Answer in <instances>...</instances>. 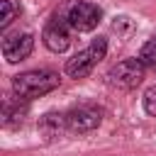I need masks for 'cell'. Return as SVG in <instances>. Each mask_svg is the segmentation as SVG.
<instances>
[{
  "instance_id": "cell-11",
  "label": "cell",
  "mask_w": 156,
  "mask_h": 156,
  "mask_svg": "<svg viewBox=\"0 0 156 156\" xmlns=\"http://www.w3.org/2000/svg\"><path fill=\"white\" fill-rule=\"evenodd\" d=\"M144 110H146V115L156 117V83L151 88H146V93H144Z\"/></svg>"
},
{
  "instance_id": "cell-9",
  "label": "cell",
  "mask_w": 156,
  "mask_h": 156,
  "mask_svg": "<svg viewBox=\"0 0 156 156\" xmlns=\"http://www.w3.org/2000/svg\"><path fill=\"white\" fill-rule=\"evenodd\" d=\"M139 61H141L146 68H154V71H156V37H151V39L141 46V51H139Z\"/></svg>"
},
{
  "instance_id": "cell-4",
  "label": "cell",
  "mask_w": 156,
  "mask_h": 156,
  "mask_svg": "<svg viewBox=\"0 0 156 156\" xmlns=\"http://www.w3.org/2000/svg\"><path fill=\"white\" fill-rule=\"evenodd\" d=\"M66 20H68V24H71L76 32H93V29L100 24V20H102V10H100L95 2L76 0V2L68 5Z\"/></svg>"
},
{
  "instance_id": "cell-7",
  "label": "cell",
  "mask_w": 156,
  "mask_h": 156,
  "mask_svg": "<svg viewBox=\"0 0 156 156\" xmlns=\"http://www.w3.org/2000/svg\"><path fill=\"white\" fill-rule=\"evenodd\" d=\"M34 49V37L29 32H17V34H10L5 37L2 41V56L7 63H17V61H24Z\"/></svg>"
},
{
  "instance_id": "cell-8",
  "label": "cell",
  "mask_w": 156,
  "mask_h": 156,
  "mask_svg": "<svg viewBox=\"0 0 156 156\" xmlns=\"http://www.w3.org/2000/svg\"><path fill=\"white\" fill-rule=\"evenodd\" d=\"M39 132L46 136V139H56V136H61L63 132H68V127H66V115H61V112H46L41 119H39Z\"/></svg>"
},
{
  "instance_id": "cell-6",
  "label": "cell",
  "mask_w": 156,
  "mask_h": 156,
  "mask_svg": "<svg viewBox=\"0 0 156 156\" xmlns=\"http://www.w3.org/2000/svg\"><path fill=\"white\" fill-rule=\"evenodd\" d=\"M100 122H102V110H98L93 105H78V107H71L66 112V127L73 134L93 132L100 127Z\"/></svg>"
},
{
  "instance_id": "cell-3",
  "label": "cell",
  "mask_w": 156,
  "mask_h": 156,
  "mask_svg": "<svg viewBox=\"0 0 156 156\" xmlns=\"http://www.w3.org/2000/svg\"><path fill=\"white\" fill-rule=\"evenodd\" d=\"M144 73H146V66L139 61V56L134 58H124L119 63H115L107 73V83L115 85V88H122V90H129V88H136L141 80H144Z\"/></svg>"
},
{
  "instance_id": "cell-1",
  "label": "cell",
  "mask_w": 156,
  "mask_h": 156,
  "mask_svg": "<svg viewBox=\"0 0 156 156\" xmlns=\"http://www.w3.org/2000/svg\"><path fill=\"white\" fill-rule=\"evenodd\" d=\"M58 80L61 78L54 71H44V68L24 71V73H17L12 78V90L20 100H34V98H41V95L56 90Z\"/></svg>"
},
{
  "instance_id": "cell-10",
  "label": "cell",
  "mask_w": 156,
  "mask_h": 156,
  "mask_svg": "<svg viewBox=\"0 0 156 156\" xmlns=\"http://www.w3.org/2000/svg\"><path fill=\"white\" fill-rule=\"evenodd\" d=\"M0 7H2V17H0V29H7L10 27V22L15 20V5H12V0H0Z\"/></svg>"
},
{
  "instance_id": "cell-5",
  "label": "cell",
  "mask_w": 156,
  "mask_h": 156,
  "mask_svg": "<svg viewBox=\"0 0 156 156\" xmlns=\"http://www.w3.org/2000/svg\"><path fill=\"white\" fill-rule=\"evenodd\" d=\"M71 24L66 20V15H56L51 17L46 24H44V32H41V41L49 51L54 54H61L71 46Z\"/></svg>"
},
{
  "instance_id": "cell-2",
  "label": "cell",
  "mask_w": 156,
  "mask_h": 156,
  "mask_svg": "<svg viewBox=\"0 0 156 156\" xmlns=\"http://www.w3.org/2000/svg\"><path fill=\"white\" fill-rule=\"evenodd\" d=\"M107 54V39L105 37H98L93 39L85 49H80L76 56H71L66 61V73L71 78H85L88 73H93V68L105 58Z\"/></svg>"
}]
</instances>
